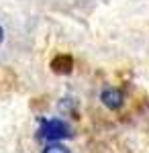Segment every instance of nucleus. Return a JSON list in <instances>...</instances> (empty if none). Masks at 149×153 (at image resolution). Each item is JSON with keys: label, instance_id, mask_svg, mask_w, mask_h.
<instances>
[{"label": "nucleus", "instance_id": "obj_1", "mask_svg": "<svg viewBox=\"0 0 149 153\" xmlns=\"http://www.w3.org/2000/svg\"><path fill=\"white\" fill-rule=\"evenodd\" d=\"M68 125L63 123V120H59V118H51V120H45L43 125H41V129H39V139H43V141H57V139H63V137H68Z\"/></svg>", "mask_w": 149, "mask_h": 153}, {"label": "nucleus", "instance_id": "obj_2", "mask_svg": "<svg viewBox=\"0 0 149 153\" xmlns=\"http://www.w3.org/2000/svg\"><path fill=\"white\" fill-rule=\"evenodd\" d=\"M102 102L108 108H118V106L123 104V94H121V90H116V88H106L102 92Z\"/></svg>", "mask_w": 149, "mask_h": 153}, {"label": "nucleus", "instance_id": "obj_3", "mask_svg": "<svg viewBox=\"0 0 149 153\" xmlns=\"http://www.w3.org/2000/svg\"><path fill=\"white\" fill-rule=\"evenodd\" d=\"M43 153H69L66 147H61V145H49Z\"/></svg>", "mask_w": 149, "mask_h": 153}, {"label": "nucleus", "instance_id": "obj_4", "mask_svg": "<svg viewBox=\"0 0 149 153\" xmlns=\"http://www.w3.org/2000/svg\"><path fill=\"white\" fill-rule=\"evenodd\" d=\"M2 39H4V31H2V27H0V43H2Z\"/></svg>", "mask_w": 149, "mask_h": 153}]
</instances>
